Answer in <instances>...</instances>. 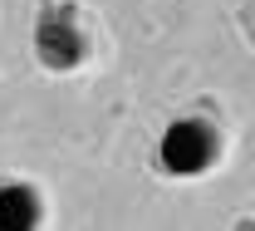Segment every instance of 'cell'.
<instances>
[{
  "instance_id": "1",
  "label": "cell",
  "mask_w": 255,
  "mask_h": 231,
  "mask_svg": "<svg viewBox=\"0 0 255 231\" xmlns=\"http://www.w3.org/2000/svg\"><path fill=\"white\" fill-rule=\"evenodd\" d=\"M226 148H231V123H226L216 99H191L162 123L157 143H152V172L167 182H196L211 177L221 167Z\"/></svg>"
},
{
  "instance_id": "2",
  "label": "cell",
  "mask_w": 255,
  "mask_h": 231,
  "mask_svg": "<svg viewBox=\"0 0 255 231\" xmlns=\"http://www.w3.org/2000/svg\"><path fill=\"white\" fill-rule=\"evenodd\" d=\"M30 54L34 64L54 79H69L94 64L98 54V25L79 0H39L30 25Z\"/></svg>"
},
{
  "instance_id": "3",
  "label": "cell",
  "mask_w": 255,
  "mask_h": 231,
  "mask_svg": "<svg viewBox=\"0 0 255 231\" xmlns=\"http://www.w3.org/2000/svg\"><path fill=\"white\" fill-rule=\"evenodd\" d=\"M39 227H49L44 187L20 172H5L0 177V231H39Z\"/></svg>"
},
{
  "instance_id": "4",
  "label": "cell",
  "mask_w": 255,
  "mask_h": 231,
  "mask_svg": "<svg viewBox=\"0 0 255 231\" xmlns=\"http://www.w3.org/2000/svg\"><path fill=\"white\" fill-rule=\"evenodd\" d=\"M241 30H246V39L255 44V0H246V5H241Z\"/></svg>"
}]
</instances>
